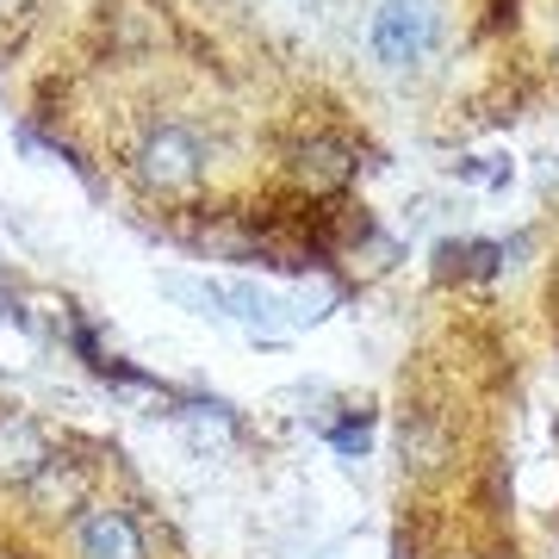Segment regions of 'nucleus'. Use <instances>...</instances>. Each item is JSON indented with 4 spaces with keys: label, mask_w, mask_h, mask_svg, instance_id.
I'll return each mask as SVG.
<instances>
[{
    "label": "nucleus",
    "mask_w": 559,
    "mask_h": 559,
    "mask_svg": "<svg viewBox=\"0 0 559 559\" xmlns=\"http://www.w3.org/2000/svg\"><path fill=\"white\" fill-rule=\"evenodd\" d=\"M131 168L150 193H187L205 175V150L187 124H150L131 150Z\"/></svg>",
    "instance_id": "obj_2"
},
{
    "label": "nucleus",
    "mask_w": 559,
    "mask_h": 559,
    "mask_svg": "<svg viewBox=\"0 0 559 559\" xmlns=\"http://www.w3.org/2000/svg\"><path fill=\"white\" fill-rule=\"evenodd\" d=\"M44 473H50V441L38 436V423L0 411V485H32Z\"/></svg>",
    "instance_id": "obj_3"
},
{
    "label": "nucleus",
    "mask_w": 559,
    "mask_h": 559,
    "mask_svg": "<svg viewBox=\"0 0 559 559\" xmlns=\"http://www.w3.org/2000/svg\"><path fill=\"white\" fill-rule=\"evenodd\" d=\"M299 175L311 187H342V180L355 175V156L342 150V143H305L299 150Z\"/></svg>",
    "instance_id": "obj_5"
},
{
    "label": "nucleus",
    "mask_w": 559,
    "mask_h": 559,
    "mask_svg": "<svg viewBox=\"0 0 559 559\" xmlns=\"http://www.w3.org/2000/svg\"><path fill=\"white\" fill-rule=\"evenodd\" d=\"M441 50V0H380L367 13V57L385 75H417Z\"/></svg>",
    "instance_id": "obj_1"
},
{
    "label": "nucleus",
    "mask_w": 559,
    "mask_h": 559,
    "mask_svg": "<svg viewBox=\"0 0 559 559\" xmlns=\"http://www.w3.org/2000/svg\"><path fill=\"white\" fill-rule=\"evenodd\" d=\"M75 554L81 559H143V535L124 510H87L75 522Z\"/></svg>",
    "instance_id": "obj_4"
}]
</instances>
